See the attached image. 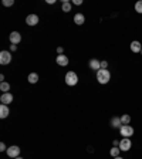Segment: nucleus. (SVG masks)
<instances>
[{"instance_id": "obj_16", "label": "nucleus", "mask_w": 142, "mask_h": 159, "mask_svg": "<svg viewBox=\"0 0 142 159\" xmlns=\"http://www.w3.org/2000/svg\"><path fill=\"white\" fill-rule=\"evenodd\" d=\"M61 9H63V12H65V13L71 12V3H70V2H67V0H64V2H63V6H61Z\"/></svg>"}, {"instance_id": "obj_27", "label": "nucleus", "mask_w": 142, "mask_h": 159, "mask_svg": "<svg viewBox=\"0 0 142 159\" xmlns=\"http://www.w3.org/2000/svg\"><path fill=\"white\" fill-rule=\"evenodd\" d=\"M57 53H58V56L63 54V47H58V49H57Z\"/></svg>"}, {"instance_id": "obj_14", "label": "nucleus", "mask_w": 142, "mask_h": 159, "mask_svg": "<svg viewBox=\"0 0 142 159\" xmlns=\"http://www.w3.org/2000/svg\"><path fill=\"white\" fill-rule=\"evenodd\" d=\"M111 127L112 128H121L122 127L121 118H119V117H114V118H111Z\"/></svg>"}, {"instance_id": "obj_28", "label": "nucleus", "mask_w": 142, "mask_h": 159, "mask_svg": "<svg viewBox=\"0 0 142 159\" xmlns=\"http://www.w3.org/2000/svg\"><path fill=\"white\" fill-rule=\"evenodd\" d=\"M47 3H49V4H53V3H56V0H47Z\"/></svg>"}, {"instance_id": "obj_15", "label": "nucleus", "mask_w": 142, "mask_h": 159, "mask_svg": "<svg viewBox=\"0 0 142 159\" xmlns=\"http://www.w3.org/2000/svg\"><path fill=\"white\" fill-rule=\"evenodd\" d=\"M89 68L98 71V70L101 68V63L98 61V60H95V58H93V60H89Z\"/></svg>"}, {"instance_id": "obj_17", "label": "nucleus", "mask_w": 142, "mask_h": 159, "mask_svg": "<svg viewBox=\"0 0 142 159\" xmlns=\"http://www.w3.org/2000/svg\"><path fill=\"white\" fill-rule=\"evenodd\" d=\"M0 90L3 91V94L4 92H9L10 91V84L6 81H2V84H0Z\"/></svg>"}, {"instance_id": "obj_26", "label": "nucleus", "mask_w": 142, "mask_h": 159, "mask_svg": "<svg viewBox=\"0 0 142 159\" xmlns=\"http://www.w3.org/2000/svg\"><path fill=\"white\" fill-rule=\"evenodd\" d=\"M10 50H12V51H16V50H17L16 44H12V45H10Z\"/></svg>"}, {"instance_id": "obj_4", "label": "nucleus", "mask_w": 142, "mask_h": 159, "mask_svg": "<svg viewBox=\"0 0 142 159\" xmlns=\"http://www.w3.org/2000/svg\"><path fill=\"white\" fill-rule=\"evenodd\" d=\"M131 139L129 138H124V139H121L119 141V145H118V148L121 149V151H124V152H126V151H129L131 149Z\"/></svg>"}, {"instance_id": "obj_22", "label": "nucleus", "mask_w": 142, "mask_h": 159, "mask_svg": "<svg viewBox=\"0 0 142 159\" xmlns=\"http://www.w3.org/2000/svg\"><path fill=\"white\" fill-rule=\"evenodd\" d=\"M3 4L4 6H7V7H10V6L14 4V0H3Z\"/></svg>"}, {"instance_id": "obj_18", "label": "nucleus", "mask_w": 142, "mask_h": 159, "mask_svg": "<svg viewBox=\"0 0 142 159\" xmlns=\"http://www.w3.org/2000/svg\"><path fill=\"white\" fill-rule=\"evenodd\" d=\"M37 81H38V75H37L36 73H31L28 75V82H30V84H36Z\"/></svg>"}, {"instance_id": "obj_31", "label": "nucleus", "mask_w": 142, "mask_h": 159, "mask_svg": "<svg viewBox=\"0 0 142 159\" xmlns=\"http://www.w3.org/2000/svg\"><path fill=\"white\" fill-rule=\"evenodd\" d=\"M14 159H23V158H20V156H17V158H14Z\"/></svg>"}, {"instance_id": "obj_10", "label": "nucleus", "mask_w": 142, "mask_h": 159, "mask_svg": "<svg viewBox=\"0 0 142 159\" xmlns=\"http://www.w3.org/2000/svg\"><path fill=\"white\" fill-rule=\"evenodd\" d=\"M56 61L58 65H63V67H65V65L68 64V57H65L64 54H60L58 57L56 58Z\"/></svg>"}, {"instance_id": "obj_8", "label": "nucleus", "mask_w": 142, "mask_h": 159, "mask_svg": "<svg viewBox=\"0 0 142 159\" xmlns=\"http://www.w3.org/2000/svg\"><path fill=\"white\" fill-rule=\"evenodd\" d=\"M26 23L28 26H36L38 23V16L37 14H28L27 19H26Z\"/></svg>"}, {"instance_id": "obj_11", "label": "nucleus", "mask_w": 142, "mask_h": 159, "mask_svg": "<svg viewBox=\"0 0 142 159\" xmlns=\"http://www.w3.org/2000/svg\"><path fill=\"white\" fill-rule=\"evenodd\" d=\"M9 114H10V111H9V107L4 105V104H2L0 105V118H7Z\"/></svg>"}, {"instance_id": "obj_7", "label": "nucleus", "mask_w": 142, "mask_h": 159, "mask_svg": "<svg viewBox=\"0 0 142 159\" xmlns=\"http://www.w3.org/2000/svg\"><path fill=\"white\" fill-rule=\"evenodd\" d=\"M0 102L4 104V105H9L10 102H13V95L10 94V92H4V94H2V97H0Z\"/></svg>"}, {"instance_id": "obj_24", "label": "nucleus", "mask_w": 142, "mask_h": 159, "mask_svg": "<svg viewBox=\"0 0 142 159\" xmlns=\"http://www.w3.org/2000/svg\"><path fill=\"white\" fill-rule=\"evenodd\" d=\"M108 67V63L107 61H101V68H107Z\"/></svg>"}, {"instance_id": "obj_6", "label": "nucleus", "mask_w": 142, "mask_h": 159, "mask_svg": "<svg viewBox=\"0 0 142 159\" xmlns=\"http://www.w3.org/2000/svg\"><path fill=\"white\" fill-rule=\"evenodd\" d=\"M10 61H12V54L9 53V51H2V53H0V64L6 65Z\"/></svg>"}, {"instance_id": "obj_30", "label": "nucleus", "mask_w": 142, "mask_h": 159, "mask_svg": "<svg viewBox=\"0 0 142 159\" xmlns=\"http://www.w3.org/2000/svg\"><path fill=\"white\" fill-rule=\"evenodd\" d=\"M114 159H124V158H121V156H117V158H114Z\"/></svg>"}, {"instance_id": "obj_5", "label": "nucleus", "mask_w": 142, "mask_h": 159, "mask_svg": "<svg viewBox=\"0 0 142 159\" xmlns=\"http://www.w3.org/2000/svg\"><path fill=\"white\" fill-rule=\"evenodd\" d=\"M7 155L10 156V158H17V156H20V148L17 146V145H13V146H10V148H7Z\"/></svg>"}, {"instance_id": "obj_21", "label": "nucleus", "mask_w": 142, "mask_h": 159, "mask_svg": "<svg viewBox=\"0 0 142 159\" xmlns=\"http://www.w3.org/2000/svg\"><path fill=\"white\" fill-rule=\"evenodd\" d=\"M135 12L139 13V14H142V0H139V2L135 3Z\"/></svg>"}, {"instance_id": "obj_3", "label": "nucleus", "mask_w": 142, "mask_h": 159, "mask_svg": "<svg viewBox=\"0 0 142 159\" xmlns=\"http://www.w3.org/2000/svg\"><path fill=\"white\" fill-rule=\"evenodd\" d=\"M119 132H121L122 136H125V138H129L134 135V128L131 127V125H122L119 128Z\"/></svg>"}, {"instance_id": "obj_13", "label": "nucleus", "mask_w": 142, "mask_h": 159, "mask_svg": "<svg viewBox=\"0 0 142 159\" xmlns=\"http://www.w3.org/2000/svg\"><path fill=\"white\" fill-rule=\"evenodd\" d=\"M131 50L134 51V53H141L142 51V45L139 41H132L131 43Z\"/></svg>"}, {"instance_id": "obj_20", "label": "nucleus", "mask_w": 142, "mask_h": 159, "mask_svg": "<svg viewBox=\"0 0 142 159\" xmlns=\"http://www.w3.org/2000/svg\"><path fill=\"white\" fill-rule=\"evenodd\" d=\"M119 152H121V149H119V148H118V146H114V148H111L110 154H111V156L117 158V156H119Z\"/></svg>"}, {"instance_id": "obj_2", "label": "nucleus", "mask_w": 142, "mask_h": 159, "mask_svg": "<svg viewBox=\"0 0 142 159\" xmlns=\"http://www.w3.org/2000/svg\"><path fill=\"white\" fill-rule=\"evenodd\" d=\"M77 82H78V77L74 71H68V73L65 74V84H67V85L73 87V85H75Z\"/></svg>"}, {"instance_id": "obj_9", "label": "nucleus", "mask_w": 142, "mask_h": 159, "mask_svg": "<svg viewBox=\"0 0 142 159\" xmlns=\"http://www.w3.org/2000/svg\"><path fill=\"white\" fill-rule=\"evenodd\" d=\"M10 41H12V44H17V43H20L21 41V34L19 31H13L10 34Z\"/></svg>"}, {"instance_id": "obj_19", "label": "nucleus", "mask_w": 142, "mask_h": 159, "mask_svg": "<svg viewBox=\"0 0 142 159\" xmlns=\"http://www.w3.org/2000/svg\"><path fill=\"white\" fill-rule=\"evenodd\" d=\"M121 118V122H122V125H128V124L131 122V117L128 114H125V115H122V117H119Z\"/></svg>"}, {"instance_id": "obj_12", "label": "nucleus", "mask_w": 142, "mask_h": 159, "mask_svg": "<svg viewBox=\"0 0 142 159\" xmlns=\"http://www.w3.org/2000/svg\"><path fill=\"white\" fill-rule=\"evenodd\" d=\"M84 21H85V17L81 13H77V14L74 16V23H75V24L81 26V24H84Z\"/></svg>"}, {"instance_id": "obj_1", "label": "nucleus", "mask_w": 142, "mask_h": 159, "mask_svg": "<svg viewBox=\"0 0 142 159\" xmlns=\"http://www.w3.org/2000/svg\"><path fill=\"white\" fill-rule=\"evenodd\" d=\"M97 80L100 84H107L111 80V73L107 68H100L97 71Z\"/></svg>"}, {"instance_id": "obj_23", "label": "nucleus", "mask_w": 142, "mask_h": 159, "mask_svg": "<svg viewBox=\"0 0 142 159\" xmlns=\"http://www.w3.org/2000/svg\"><path fill=\"white\" fill-rule=\"evenodd\" d=\"M0 151H2V152H3V151H7V148H6V145H4L3 142L0 143Z\"/></svg>"}, {"instance_id": "obj_29", "label": "nucleus", "mask_w": 142, "mask_h": 159, "mask_svg": "<svg viewBox=\"0 0 142 159\" xmlns=\"http://www.w3.org/2000/svg\"><path fill=\"white\" fill-rule=\"evenodd\" d=\"M114 146H118V145H119V142H118V141H114Z\"/></svg>"}, {"instance_id": "obj_25", "label": "nucleus", "mask_w": 142, "mask_h": 159, "mask_svg": "<svg viewBox=\"0 0 142 159\" xmlns=\"http://www.w3.org/2000/svg\"><path fill=\"white\" fill-rule=\"evenodd\" d=\"M73 3H74V4H77V6H80V4H82V0H74Z\"/></svg>"}, {"instance_id": "obj_32", "label": "nucleus", "mask_w": 142, "mask_h": 159, "mask_svg": "<svg viewBox=\"0 0 142 159\" xmlns=\"http://www.w3.org/2000/svg\"><path fill=\"white\" fill-rule=\"evenodd\" d=\"M141 54H142V51H141Z\"/></svg>"}]
</instances>
